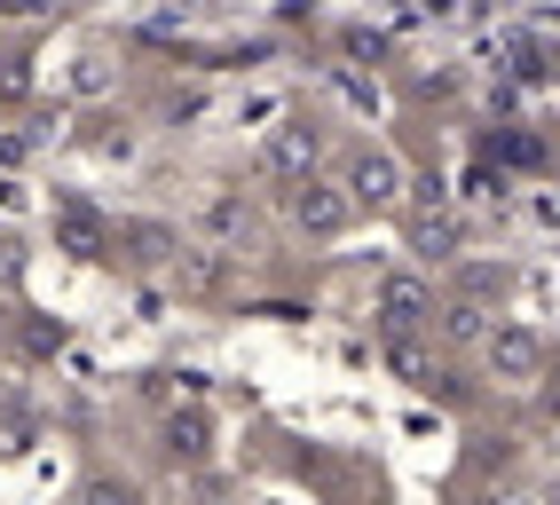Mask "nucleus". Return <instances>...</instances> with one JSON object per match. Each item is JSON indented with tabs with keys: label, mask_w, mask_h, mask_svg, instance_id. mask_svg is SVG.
I'll return each mask as SVG.
<instances>
[{
	"label": "nucleus",
	"mask_w": 560,
	"mask_h": 505,
	"mask_svg": "<svg viewBox=\"0 0 560 505\" xmlns=\"http://www.w3.org/2000/svg\"><path fill=\"white\" fill-rule=\"evenodd\" d=\"M284 213H292V230H308V237H340L348 213H355V198H348L340 183H316V174H301V183H284Z\"/></svg>",
	"instance_id": "1"
},
{
	"label": "nucleus",
	"mask_w": 560,
	"mask_h": 505,
	"mask_svg": "<svg viewBox=\"0 0 560 505\" xmlns=\"http://www.w3.org/2000/svg\"><path fill=\"white\" fill-rule=\"evenodd\" d=\"M48 230H56V252H71V261H103V252H110V222L95 205H80V198H63L48 213Z\"/></svg>",
	"instance_id": "2"
},
{
	"label": "nucleus",
	"mask_w": 560,
	"mask_h": 505,
	"mask_svg": "<svg viewBox=\"0 0 560 505\" xmlns=\"http://www.w3.org/2000/svg\"><path fill=\"white\" fill-rule=\"evenodd\" d=\"M490 372L498 379H537L545 372V332H529V324H490Z\"/></svg>",
	"instance_id": "3"
},
{
	"label": "nucleus",
	"mask_w": 560,
	"mask_h": 505,
	"mask_svg": "<svg viewBox=\"0 0 560 505\" xmlns=\"http://www.w3.org/2000/svg\"><path fill=\"white\" fill-rule=\"evenodd\" d=\"M340 190H348L355 205H395V198H402V166H395L387 151H355L348 174H340Z\"/></svg>",
	"instance_id": "4"
},
{
	"label": "nucleus",
	"mask_w": 560,
	"mask_h": 505,
	"mask_svg": "<svg viewBox=\"0 0 560 505\" xmlns=\"http://www.w3.org/2000/svg\"><path fill=\"white\" fill-rule=\"evenodd\" d=\"M260 158H269L277 183H301V174H316V158H324V134H316L308 119H292V127L269 134V151H260Z\"/></svg>",
	"instance_id": "5"
},
{
	"label": "nucleus",
	"mask_w": 560,
	"mask_h": 505,
	"mask_svg": "<svg viewBox=\"0 0 560 505\" xmlns=\"http://www.w3.org/2000/svg\"><path fill=\"white\" fill-rule=\"evenodd\" d=\"M434 316V293H427V277H387L380 284V332H419V324Z\"/></svg>",
	"instance_id": "6"
},
{
	"label": "nucleus",
	"mask_w": 560,
	"mask_h": 505,
	"mask_svg": "<svg viewBox=\"0 0 560 505\" xmlns=\"http://www.w3.org/2000/svg\"><path fill=\"white\" fill-rule=\"evenodd\" d=\"M198 230H206L213 245H230V237L245 230V198H237V190H213V198H206V213H198Z\"/></svg>",
	"instance_id": "7"
},
{
	"label": "nucleus",
	"mask_w": 560,
	"mask_h": 505,
	"mask_svg": "<svg viewBox=\"0 0 560 505\" xmlns=\"http://www.w3.org/2000/svg\"><path fill=\"white\" fill-rule=\"evenodd\" d=\"M387 364H395L410 387H427V379H434V355H427L419 340H410V332H387Z\"/></svg>",
	"instance_id": "8"
},
{
	"label": "nucleus",
	"mask_w": 560,
	"mask_h": 505,
	"mask_svg": "<svg viewBox=\"0 0 560 505\" xmlns=\"http://www.w3.org/2000/svg\"><path fill=\"white\" fill-rule=\"evenodd\" d=\"M442 332H451V340H490V308H481V301L466 293V301L442 308Z\"/></svg>",
	"instance_id": "9"
},
{
	"label": "nucleus",
	"mask_w": 560,
	"mask_h": 505,
	"mask_svg": "<svg viewBox=\"0 0 560 505\" xmlns=\"http://www.w3.org/2000/svg\"><path fill=\"white\" fill-rule=\"evenodd\" d=\"M166 450L198 466V458H206V419H198V411H190V419H166Z\"/></svg>",
	"instance_id": "10"
},
{
	"label": "nucleus",
	"mask_w": 560,
	"mask_h": 505,
	"mask_svg": "<svg viewBox=\"0 0 560 505\" xmlns=\"http://www.w3.org/2000/svg\"><path fill=\"white\" fill-rule=\"evenodd\" d=\"M71 505H142V497H135V482L95 474V482H80V497H71Z\"/></svg>",
	"instance_id": "11"
},
{
	"label": "nucleus",
	"mask_w": 560,
	"mask_h": 505,
	"mask_svg": "<svg viewBox=\"0 0 560 505\" xmlns=\"http://www.w3.org/2000/svg\"><path fill=\"white\" fill-rule=\"evenodd\" d=\"M182 269V284H190V293H206V284L221 277V261H213V252H190V261H174Z\"/></svg>",
	"instance_id": "12"
},
{
	"label": "nucleus",
	"mask_w": 560,
	"mask_h": 505,
	"mask_svg": "<svg viewBox=\"0 0 560 505\" xmlns=\"http://www.w3.org/2000/svg\"><path fill=\"white\" fill-rule=\"evenodd\" d=\"M24 340H32V348H40V355H56V348H63V324H32V332H24Z\"/></svg>",
	"instance_id": "13"
},
{
	"label": "nucleus",
	"mask_w": 560,
	"mask_h": 505,
	"mask_svg": "<svg viewBox=\"0 0 560 505\" xmlns=\"http://www.w3.org/2000/svg\"><path fill=\"white\" fill-rule=\"evenodd\" d=\"M0 9H9V16H32V9H40V0H0Z\"/></svg>",
	"instance_id": "14"
}]
</instances>
